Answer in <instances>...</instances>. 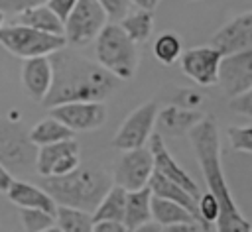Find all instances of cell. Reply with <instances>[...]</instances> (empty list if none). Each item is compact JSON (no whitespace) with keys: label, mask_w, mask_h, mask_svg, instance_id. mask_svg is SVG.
I'll return each instance as SVG.
<instances>
[{"label":"cell","mask_w":252,"mask_h":232,"mask_svg":"<svg viewBox=\"0 0 252 232\" xmlns=\"http://www.w3.org/2000/svg\"><path fill=\"white\" fill-rule=\"evenodd\" d=\"M187 136L197 155V161L201 165L207 189L219 201V214L213 222L217 226V232H252V224L240 212L222 171L220 136H219L217 120L213 116H203L189 130Z\"/></svg>","instance_id":"obj_1"},{"label":"cell","mask_w":252,"mask_h":232,"mask_svg":"<svg viewBox=\"0 0 252 232\" xmlns=\"http://www.w3.org/2000/svg\"><path fill=\"white\" fill-rule=\"evenodd\" d=\"M49 57L53 63V83L43 100V106L47 108L75 100L104 102V98H108L118 85V79L104 67L79 55L77 51H69L67 45Z\"/></svg>","instance_id":"obj_2"},{"label":"cell","mask_w":252,"mask_h":232,"mask_svg":"<svg viewBox=\"0 0 252 232\" xmlns=\"http://www.w3.org/2000/svg\"><path fill=\"white\" fill-rule=\"evenodd\" d=\"M110 185L112 179L102 167L94 163H79L65 175L43 177L41 181V187L57 204L81 208L87 212H93L96 208Z\"/></svg>","instance_id":"obj_3"},{"label":"cell","mask_w":252,"mask_h":232,"mask_svg":"<svg viewBox=\"0 0 252 232\" xmlns=\"http://www.w3.org/2000/svg\"><path fill=\"white\" fill-rule=\"evenodd\" d=\"M94 57L96 63L118 81H130L140 61L138 43L126 35L118 22H110L98 31L94 37Z\"/></svg>","instance_id":"obj_4"},{"label":"cell","mask_w":252,"mask_h":232,"mask_svg":"<svg viewBox=\"0 0 252 232\" xmlns=\"http://www.w3.org/2000/svg\"><path fill=\"white\" fill-rule=\"evenodd\" d=\"M0 45L22 59L39 57V55H51L67 45L65 35L45 33L39 29H33L24 24H8L0 28Z\"/></svg>","instance_id":"obj_5"},{"label":"cell","mask_w":252,"mask_h":232,"mask_svg":"<svg viewBox=\"0 0 252 232\" xmlns=\"http://www.w3.org/2000/svg\"><path fill=\"white\" fill-rule=\"evenodd\" d=\"M108 24V16L96 0H77L63 22L65 41L71 45H87L94 41L98 31Z\"/></svg>","instance_id":"obj_6"},{"label":"cell","mask_w":252,"mask_h":232,"mask_svg":"<svg viewBox=\"0 0 252 232\" xmlns=\"http://www.w3.org/2000/svg\"><path fill=\"white\" fill-rule=\"evenodd\" d=\"M37 145L18 122L0 116V163L10 171H26L35 165Z\"/></svg>","instance_id":"obj_7"},{"label":"cell","mask_w":252,"mask_h":232,"mask_svg":"<svg viewBox=\"0 0 252 232\" xmlns=\"http://www.w3.org/2000/svg\"><path fill=\"white\" fill-rule=\"evenodd\" d=\"M158 110H159V106L156 100H148V102L140 104L136 110H132L128 114V118L122 122V126L118 128V132L114 134L112 145L120 151L146 145L150 136L156 132Z\"/></svg>","instance_id":"obj_8"},{"label":"cell","mask_w":252,"mask_h":232,"mask_svg":"<svg viewBox=\"0 0 252 232\" xmlns=\"http://www.w3.org/2000/svg\"><path fill=\"white\" fill-rule=\"evenodd\" d=\"M152 173H154V155L150 147L142 145L122 151V155L114 165L112 181L114 185H120L126 191H136L150 183Z\"/></svg>","instance_id":"obj_9"},{"label":"cell","mask_w":252,"mask_h":232,"mask_svg":"<svg viewBox=\"0 0 252 232\" xmlns=\"http://www.w3.org/2000/svg\"><path fill=\"white\" fill-rule=\"evenodd\" d=\"M49 116L57 118L73 132L96 130L106 122V106L102 100H75L49 108Z\"/></svg>","instance_id":"obj_10"},{"label":"cell","mask_w":252,"mask_h":232,"mask_svg":"<svg viewBox=\"0 0 252 232\" xmlns=\"http://www.w3.org/2000/svg\"><path fill=\"white\" fill-rule=\"evenodd\" d=\"M222 53L213 45H199L185 49L179 57L181 71L199 87H211L219 83Z\"/></svg>","instance_id":"obj_11"},{"label":"cell","mask_w":252,"mask_h":232,"mask_svg":"<svg viewBox=\"0 0 252 232\" xmlns=\"http://www.w3.org/2000/svg\"><path fill=\"white\" fill-rule=\"evenodd\" d=\"M81 163L79 144L75 140H63L37 147L35 169L41 177H57L73 171Z\"/></svg>","instance_id":"obj_12"},{"label":"cell","mask_w":252,"mask_h":232,"mask_svg":"<svg viewBox=\"0 0 252 232\" xmlns=\"http://www.w3.org/2000/svg\"><path fill=\"white\" fill-rule=\"evenodd\" d=\"M219 85L228 98L252 87V47L222 55L219 69Z\"/></svg>","instance_id":"obj_13"},{"label":"cell","mask_w":252,"mask_h":232,"mask_svg":"<svg viewBox=\"0 0 252 232\" xmlns=\"http://www.w3.org/2000/svg\"><path fill=\"white\" fill-rule=\"evenodd\" d=\"M148 142H150V151L154 155V171L159 173L161 177H165V179L181 185L185 191H189L191 195H195L199 199L201 193H199V187H197L195 179L175 161V157L171 155V151L167 149V145L163 142V136L158 134V132H154Z\"/></svg>","instance_id":"obj_14"},{"label":"cell","mask_w":252,"mask_h":232,"mask_svg":"<svg viewBox=\"0 0 252 232\" xmlns=\"http://www.w3.org/2000/svg\"><path fill=\"white\" fill-rule=\"evenodd\" d=\"M53 83V63L49 55H39V57H30L24 59L22 65V87L26 94L33 102L45 100L49 88Z\"/></svg>","instance_id":"obj_15"},{"label":"cell","mask_w":252,"mask_h":232,"mask_svg":"<svg viewBox=\"0 0 252 232\" xmlns=\"http://www.w3.org/2000/svg\"><path fill=\"white\" fill-rule=\"evenodd\" d=\"M211 45L217 47L222 55L252 47V12H244L228 20L213 35Z\"/></svg>","instance_id":"obj_16"},{"label":"cell","mask_w":252,"mask_h":232,"mask_svg":"<svg viewBox=\"0 0 252 232\" xmlns=\"http://www.w3.org/2000/svg\"><path fill=\"white\" fill-rule=\"evenodd\" d=\"M205 114L201 110L195 108H187V106H165L161 110H158L156 116V128L158 134L167 136V138H179L189 134V130L203 118Z\"/></svg>","instance_id":"obj_17"},{"label":"cell","mask_w":252,"mask_h":232,"mask_svg":"<svg viewBox=\"0 0 252 232\" xmlns=\"http://www.w3.org/2000/svg\"><path fill=\"white\" fill-rule=\"evenodd\" d=\"M6 195L18 208H41L51 214H55L57 210V203L51 199V195L43 187H35L28 181L14 179Z\"/></svg>","instance_id":"obj_18"},{"label":"cell","mask_w":252,"mask_h":232,"mask_svg":"<svg viewBox=\"0 0 252 232\" xmlns=\"http://www.w3.org/2000/svg\"><path fill=\"white\" fill-rule=\"evenodd\" d=\"M12 18H14L16 24H24V26H30V28L45 31V33L63 35V22L59 20V16L47 4H39V6L28 8V10L12 16Z\"/></svg>","instance_id":"obj_19"},{"label":"cell","mask_w":252,"mask_h":232,"mask_svg":"<svg viewBox=\"0 0 252 232\" xmlns=\"http://www.w3.org/2000/svg\"><path fill=\"white\" fill-rule=\"evenodd\" d=\"M148 185H150V189H152V195L161 197V199H167V201H173V203L185 206V208H187L189 212H193L195 218H197V197L191 195L189 191H185L181 185H177V183H173V181L161 177V175L156 173V171L152 173ZM197 220H199V218H197Z\"/></svg>","instance_id":"obj_20"},{"label":"cell","mask_w":252,"mask_h":232,"mask_svg":"<svg viewBox=\"0 0 252 232\" xmlns=\"http://www.w3.org/2000/svg\"><path fill=\"white\" fill-rule=\"evenodd\" d=\"M150 201H152L150 185L126 193V206H124V220L122 222L126 224L128 230L136 228L138 224H144V222L152 220Z\"/></svg>","instance_id":"obj_21"},{"label":"cell","mask_w":252,"mask_h":232,"mask_svg":"<svg viewBox=\"0 0 252 232\" xmlns=\"http://www.w3.org/2000/svg\"><path fill=\"white\" fill-rule=\"evenodd\" d=\"M30 140L39 147V145H47V144H55V142H63V140H73L75 132L65 126L63 122H59L53 116H47L39 122H35L32 126V130L28 132Z\"/></svg>","instance_id":"obj_22"},{"label":"cell","mask_w":252,"mask_h":232,"mask_svg":"<svg viewBox=\"0 0 252 232\" xmlns=\"http://www.w3.org/2000/svg\"><path fill=\"white\" fill-rule=\"evenodd\" d=\"M150 208H152V220H156L161 226L175 224V222H197L199 224V220L195 218V214L189 212L185 206H181V204H177L173 201L156 197V195H152Z\"/></svg>","instance_id":"obj_23"},{"label":"cell","mask_w":252,"mask_h":232,"mask_svg":"<svg viewBox=\"0 0 252 232\" xmlns=\"http://www.w3.org/2000/svg\"><path fill=\"white\" fill-rule=\"evenodd\" d=\"M126 189L120 185H110L96 208L91 212L93 220H124V206H126Z\"/></svg>","instance_id":"obj_24"},{"label":"cell","mask_w":252,"mask_h":232,"mask_svg":"<svg viewBox=\"0 0 252 232\" xmlns=\"http://www.w3.org/2000/svg\"><path fill=\"white\" fill-rule=\"evenodd\" d=\"M120 28L126 31V35L134 41V43H144L152 31H154V12L150 10H142V8H132L120 22Z\"/></svg>","instance_id":"obj_25"},{"label":"cell","mask_w":252,"mask_h":232,"mask_svg":"<svg viewBox=\"0 0 252 232\" xmlns=\"http://www.w3.org/2000/svg\"><path fill=\"white\" fill-rule=\"evenodd\" d=\"M55 224L63 230V232H93V214L81 208H73V206H63L57 204L55 210Z\"/></svg>","instance_id":"obj_26"},{"label":"cell","mask_w":252,"mask_h":232,"mask_svg":"<svg viewBox=\"0 0 252 232\" xmlns=\"http://www.w3.org/2000/svg\"><path fill=\"white\" fill-rule=\"evenodd\" d=\"M183 53L181 37L175 31H163L154 41V55L161 65H173Z\"/></svg>","instance_id":"obj_27"},{"label":"cell","mask_w":252,"mask_h":232,"mask_svg":"<svg viewBox=\"0 0 252 232\" xmlns=\"http://www.w3.org/2000/svg\"><path fill=\"white\" fill-rule=\"evenodd\" d=\"M20 222L26 232H41L43 228L55 224V214L41 208H20Z\"/></svg>","instance_id":"obj_28"},{"label":"cell","mask_w":252,"mask_h":232,"mask_svg":"<svg viewBox=\"0 0 252 232\" xmlns=\"http://www.w3.org/2000/svg\"><path fill=\"white\" fill-rule=\"evenodd\" d=\"M217 214H219V201H217V197L207 189V193L199 195V199H197V218H199V224H201L205 230H209L211 224L215 222Z\"/></svg>","instance_id":"obj_29"},{"label":"cell","mask_w":252,"mask_h":232,"mask_svg":"<svg viewBox=\"0 0 252 232\" xmlns=\"http://www.w3.org/2000/svg\"><path fill=\"white\" fill-rule=\"evenodd\" d=\"M226 136L234 151L252 153V126H230Z\"/></svg>","instance_id":"obj_30"},{"label":"cell","mask_w":252,"mask_h":232,"mask_svg":"<svg viewBox=\"0 0 252 232\" xmlns=\"http://www.w3.org/2000/svg\"><path fill=\"white\" fill-rule=\"evenodd\" d=\"M96 2L102 6L108 20H112V22H120L134 8L130 0H96Z\"/></svg>","instance_id":"obj_31"},{"label":"cell","mask_w":252,"mask_h":232,"mask_svg":"<svg viewBox=\"0 0 252 232\" xmlns=\"http://www.w3.org/2000/svg\"><path fill=\"white\" fill-rule=\"evenodd\" d=\"M228 106H230V110L236 112L238 116H244V118L252 120V87L246 88L244 92L232 96V98L228 100Z\"/></svg>","instance_id":"obj_32"},{"label":"cell","mask_w":252,"mask_h":232,"mask_svg":"<svg viewBox=\"0 0 252 232\" xmlns=\"http://www.w3.org/2000/svg\"><path fill=\"white\" fill-rule=\"evenodd\" d=\"M47 0H0V12L6 16H16L28 8L45 4Z\"/></svg>","instance_id":"obj_33"},{"label":"cell","mask_w":252,"mask_h":232,"mask_svg":"<svg viewBox=\"0 0 252 232\" xmlns=\"http://www.w3.org/2000/svg\"><path fill=\"white\" fill-rule=\"evenodd\" d=\"M57 16H59V20L61 22H65V18L69 16V12L73 10V6L77 4V0H47L45 2Z\"/></svg>","instance_id":"obj_34"},{"label":"cell","mask_w":252,"mask_h":232,"mask_svg":"<svg viewBox=\"0 0 252 232\" xmlns=\"http://www.w3.org/2000/svg\"><path fill=\"white\" fill-rule=\"evenodd\" d=\"M93 232H128V228L120 220H94Z\"/></svg>","instance_id":"obj_35"},{"label":"cell","mask_w":252,"mask_h":232,"mask_svg":"<svg viewBox=\"0 0 252 232\" xmlns=\"http://www.w3.org/2000/svg\"><path fill=\"white\" fill-rule=\"evenodd\" d=\"M161 232H199V226L197 222H175V224L163 226Z\"/></svg>","instance_id":"obj_36"},{"label":"cell","mask_w":252,"mask_h":232,"mask_svg":"<svg viewBox=\"0 0 252 232\" xmlns=\"http://www.w3.org/2000/svg\"><path fill=\"white\" fill-rule=\"evenodd\" d=\"M12 181H14V177H12V171L4 165V163H0V193H8V189H10V185H12Z\"/></svg>","instance_id":"obj_37"},{"label":"cell","mask_w":252,"mask_h":232,"mask_svg":"<svg viewBox=\"0 0 252 232\" xmlns=\"http://www.w3.org/2000/svg\"><path fill=\"white\" fill-rule=\"evenodd\" d=\"M161 230H163L161 224H158L156 220H148V222L138 224L136 228H132V230H128V232H161Z\"/></svg>","instance_id":"obj_38"},{"label":"cell","mask_w":252,"mask_h":232,"mask_svg":"<svg viewBox=\"0 0 252 232\" xmlns=\"http://www.w3.org/2000/svg\"><path fill=\"white\" fill-rule=\"evenodd\" d=\"M132 2V6H136V8H142V10H150V12H154L158 6H159V2L161 0H130Z\"/></svg>","instance_id":"obj_39"},{"label":"cell","mask_w":252,"mask_h":232,"mask_svg":"<svg viewBox=\"0 0 252 232\" xmlns=\"http://www.w3.org/2000/svg\"><path fill=\"white\" fill-rule=\"evenodd\" d=\"M41 232H63V230H61V228H59L57 224H51V226H47V228H43Z\"/></svg>","instance_id":"obj_40"},{"label":"cell","mask_w":252,"mask_h":232,"mask_svg":"<svg viewBox=\"0 0 252 232\" xmlns=\"http://www.w3.org/2000/svg\"><path fill=\"white\" fill-rule=\"evenodd\" d=\"M4 20H6V14H2V12H0V28L4 26Z\"/></svg>","instance_id":"obj_41"}]
</instances>
